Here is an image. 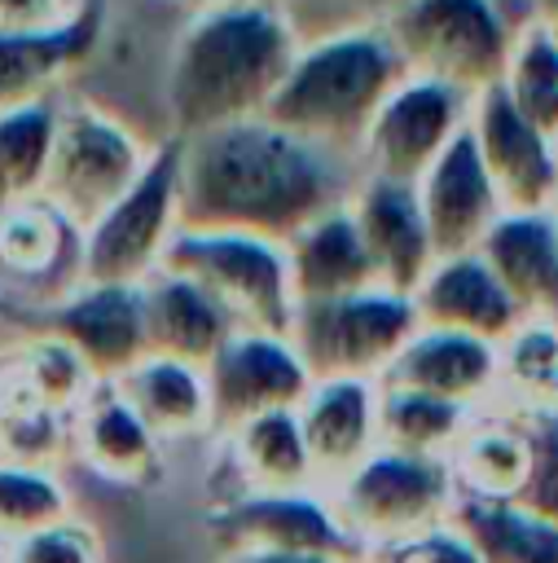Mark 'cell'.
Here are the masks:
<instances>
[{
	"instance_id": "obj_7",
	"label": "cell",
	"mask_w": 558,
	"mask_h": 563,
	"mask_svg": "<svg viewBox=\"0 0 558 563\" xmlns=\"http://www.w3.org/2000/svg\"><path fill=\"white\" fill-rule=\"evenodd\" d=\"M180 233V136L154 145L141 180L79 233V282L145 286Z\"/></svg>"
},
{
	"instance_id": "obj_25",
	"label": "cell",
	"mask_w": 558,
	"mask_h": 563,
	"mask_svg": "<svg viewBox=\"0 0 558 563\" xmlns=\"http://www.w3.org/2000/svg\"><path fill=\"white\" fill-rule=\"evenodd\" d=\"M163 440L145 427V418L119 396L114 383H101L70 418V453L101 479L141 484L158 462Z\"/></svg>"
},
{
	"instance_id": "obj_13",
	"label": "cell",
	"mask_w": 558,
	"mask_h": 563,
	"mask_svg": "<svg viewBox=\"0 0 558 563\" xmlns=\"http://www.w3.org/2000/svg\"><path fill=\"white\" fill-rule=\"evenodd\" d=\"M211 405H215V435L233 422H246L255 413L299 409V400L312 387V374L290 343V334H259L237 330L215 361L207 365Z\"/></svg>"
},
{
	"instance_id": "obj_32",
	"label": "cell",
	"mask_w": 558,
	"mask_h": 563,
	"mask_svg": "<svg viewBox=\"0 0 558 563\" xmlns=\"http://www.w3.org/2000/svg\"><path fill=\"white\" fill-rule=\"evenodd\" d=\"M57 106L62 97L0 110V198L4 202L40 198L53 141H57Z\"/></svg>"
},
{
	"instance_id": "obj_9",
	"label": "cell",
	"mask_w": 558,
	"mask_h": 563,
	"mask_svg": "<svg viewBox=\"0 0 558 563\" xmlns=\"http://www.w3.org/2000/svg\"><path fill=\"white\" fill-rule=\"evenodd\" d=\"M417 334L413 295L369 286L343 299L303 303L290 321V343L299 347L312 383L316 378H382L400 347Z\"/></svg>"
},
{
	"instance_id": "obj_8",
	"label": "cell",
	"mask_w": 558,
	"mask_h": 563,
	"mask_svg": "<svg viewBox=\"0 0 558 563\" xmlns=\"http://www.w3.org/2000/svg\"><path fill=\"white\" fill-rule=\"evenodd\" d=\"M167 273L189 277L202 286L237 330L259 334H290L294 321V290L286 246L250 233H176L167 255Z\"/></svg>"
},
{
	"instance_id": "obj_14",
	"label": "cell",
	"mask_w": 558,
	"mask_h": 563,
	"mask_svg": "<svg viewBox=\"0 0 558 563\" xmlns=\"http://www.w3.org/2000/svg\"><path fill=\"white\" fill-rule=\"evenodd\" d=\"M48 334L66 339L97 383H119L141 356H149L145 339V299L141 286H92L79 282L62 299L44 303Z\"/></svg>"
},
{
	"instance_id": "obj_15",
	"label": "cell",
	"mask_w": 558,
	"mask_h": 563,
	"mask_svg": "<svg viewBox=\"0 0 558 563\" xmlns=\"http://www.w3.org/2000/svg\"><path fill=\"white\" fill-rule=\"evenodd\" d=\"M413 189L422 202V220H426L435 260L479 251L488 229L505 216V207L492 189V176L475 150L470 128H461L453 136V145L422 172V180Z\"/></svg>"
},
{
	"instance_id": "obj_34",
	"label": "cell",
	"mask_w": 558,
	"mask_h": 563,
	"mask_svg": "<svg viewBox=\"0 0 558 563\" xmlns=\"http://www.w3.org/2000/svg\"><path fill=\"white\" fill-rule=\"evenodd\" d=\"M75 519V493L57 466L0 457V545Z\"/></svg>"
},
{
	"instance_id": "obj_10",
	"label": "cell",
	"mask_w": 558,
	"mask_h": 563,
	"mask_svg": "<svg viewBox=\"0 0 558 563\" xmlns=\"http://www.w3.org/2000/svg\"><path fill=\"white\" fill-rule=\"evenodd\" d=\"M470 101L466 92L439 84V79H422V75H404L387 101L378 106L365 141H360V176H382V180H404L417 185L422 172L453 145V136L466 128L470 119Z\"/></svg>"
},
{
	"instance_id": "obj_24",
	"label": "cell",
	"mask_w": 558,
	"mask_h": 563,
	"mask_svg": "<svg viewBox=\"0 0 558 563\" xmlns=\"http://www.w3.org/2000/svg\"><path fill=\"white\" fill-rule=\"evenodd\" d=\"M141 299H145V339H149V352L158 356H176L207 369L215 352L237 334L228 312L180 273L158 268L141 286Z\"/></svg>"
},
{
	"instance_id": "obj_20",
	"label": "cell",
	"mask_w": 558,
	"mask_h": 563,
	"mask_svg": "<svg viewBox=\"0 0 558 563\" xmlns=\"http://www.w3.org/2000/svg\"><path fill=\"white\" fill-rule=\"evenodd\" d=\"M378 383L426 391V396H439V400H453L479 413L496 400V343L457 334V330L417 325V334L400 347V356Z\"/></svg>"
},
{
	"instance_id": "obj_38",
	"label": "cell",
	"mask_w": 558,
	"mask_h": 563,
	"mask_svg": "<svg viewBox=\"0 0 558 563\" xmlns=\"http://www.w3.org/2000/svg\"><path fill=\"white\" fill-rule=\"evenodd\" d=\"M83 0H0V35L13 31H53L79 13Z\"/></svg>"
},
{
	"instance_id": "obj_33",
	"label": "cell",
	"mask_w": 558,
	"mask_h": 563,
	"mask_svg": "<svg viewBox=\"0 0 558 563\" xmlns=\"http://www.w3.org/2000/svg\"><path fill=\"white\" fill-rule=\"evenodd\" d=\"M501 92L536 132H545L549 141L558 136V40L540 26L536 13L514 35Z\"/></svg>"
},
{
	"instance_id": "obj_1",
	"label": "cell",
	"mask_w": 558,
	"mask_h": 563,
	"mask_svg": "<svg viewBox=\"0 0 558 563\" xmlns=\"http://www.w3.org/2000/svg\"><path fill=\"white\" fill-rule=\"evenodd\" d=\"M360 167L277 123L246 119L180 141V229L290 242L321 211L347 202Z\"/></svg>"
},
{
	"instance_id": "obj_44",
	"label": "cell",
	"mask_w": 558,
	"mask_h": 563,
	"mask_svg": "<svg viewBox=\"0 0 558 563\" xmlns=\"http://www.w3.org/2000/svg\"><path fill=\"white\" fill-rule=\"evenodd\" d=\"M163 4H180V9H189V13H193V9H202L207 0H163Z\"/></svg>"
},
{
	"instance_id": "obj_6",
	"label": "cell",
	"mask_w": 558,
	"mask_h": 563,
	"mask_svg": "<svg viewBox=\"0 0 558 563\" xmlns=\"http://www.w3.org/2000/svg\"><path fill=\"white\" fill-rule=\"evenodd\" d=\"M343 532L365 559H382L395 545L448 523L457 484L444 457H417L400 449H373L351 475L325 488Z\"/></svg>"
},
{
	"instance_id": "obj_28",
	"label": "cell",
	"mask_w": 558,
	"mask_h": 563,
	"mask_svg": "<svg viewBox=\"0 0 558 563\" xmlns=\"http://www.w3.org/2000/svg\"><path fill=\"white\" fill-rule=\"evenodd\" d=\"M448 471L461 497L514 501L527 479V427L518 413L479 409L448 453Z\"/></svg>"
},
{
	"instance_id": "obj_23",
	"label": "cell",
	"mask_w": 558,
	"mask_h": 563,
	"mask_svg": "<svg viewBox=\"0 0 558 563\" xmlns=\"http://www.w3.org/2000/svg\"><path fill=\"white\" fill-rule=\"evenodd\" d=\"M119 396L145 418V427L167 440H202L215 435V405L211 383L202 365L176 361V356H141L119 383Z\"/></svg>"
},
{
	"instance_id": "obj_16",
	"label": "cell",
	"mask_w": 558,
	"mask_h": 563,
	"mask_svg": "<svg viewBox=\"0 0 558 563\" xmlns=\"http://www.w3.org/2000/svg\"><path fill=\"white\" fill-rule=\"evenodd\" d=\"M347 211L360 229V242L378 273V286H387L395 295H413L435 264V246H431V233L422 220L417 189L404 180L360 176L347 194Z\"/></svg>"
},
{
	"instance_id": "obj_31",
	"label": "cell",
	"mask_w": 558,
	"mask_h": 563,
	"mask_svg": "<svg viewBox=\"0 0 558 563\" xmlns=\"http://www.w3.org/2000/svg\"><path fill=\"white\" fill-rule=\"evenodd\" d=\"M4 369H9L40 405H48V409L62 413V418H75V409L101 387V383L92 378V369L79 361V352H75L66 339L48 334V330L22 334V343L13 347V356L4 361Z\"/></svg>"
},
{
	"instance_id": "obj_26",
	"label": "cell",
	"mask_w": 558,
	"mask_h": 563,
	"mask_svg": "<svg viewBox=\"0 0 558 563\" xmlns=\"http://www.w3.org/2000/svg\"><path fill=\"white\" fill-rule=\"evenodd\" d=\"M0 273L22 286L53 282V299L79 286V233L44 202H9L0 211Z\"/></svg>"
},
{
	"instance_id": "obj_45",
	"label": "cell",
	"mask_w": 558,
	"mask_h": 563,
	"mask_svg": "<svg viewBox=\"0 0 558 563\" xmlns=\"http://www.w3.org/2000/svg\"><path fill=\"white\" fill-rule=\"evenodd\" d=\"M554 163H558V136H554Z\"/></svg>"
},
{
	"instance_id": "obj_5",
	"label": "cell",
	"mask_w": 558,
	"mask_h": 563,
	"mask_svg": "<svg viewBox=\"0 0 558 563\" xmlns=\"http://www.w3.org/2000/svg\"><path fill=\"white\" fill-rule=\"evenodd\" d=\"M154 145L158 141L141 136L114 110H105L79 92H62L57 141H53V158H48L40 198L75 233H83L101 211H110L141 180V172L154 158Z\"/></svg>"
},
{
	"instance_id": "obj_21",
	"label": "cell",
	"mask_w": 558,
	"mask_h": 563,
	"mask_svg": "<svg viewBox=\"0 0 558 563\" xmlns=\"http://www.w3.org/2000/svg\"><path fill=\"white\" fill-rule=\"evenodd\" d=\"M479 255L523 317L558 321V211H505Z\"/></svg>"
},
{
	"instance_id": "obj_29",
	"label": "cell",
	"mask_w": 558,
	"mask_h": 563,
	"mask_svg": "<svg viewBox=\"0 0 558 563\" xmlns=\"http://www.w3.org/2000/svg\"><path fill=\"white\" fill-rule=\"evenodd\" d=\"M448 523L470 541L479 563H558V523L514 501H483L457 493Z\"/></svg>"
},
{
	"instance_id": "obj_3",
	"label": "cell",
	"mask_w": 558,
	"mask_h": 563,
	"mask_svg": "<svg viewBox=\"0 0 558 563\" xmlns=\"http://www.w3.org/2000/svg\"><path fill=\"white\" fill-rule=\"evenodd\" d=\"M404 75L409 70L382 26H325L299 44L264 119L308 145L356 163L378 106Z\"/></svg>"
},
{
	"instance_id": "obj_35",
	"label": "cell",
	"mask_w": 558,
	"mask_h": 563,
	"mask_svg": "<svg viewBox=\"0 0 558 563\" xmlns=\"http://www.w3.org/2000/svg\"><path fill=\"white\" fill-rule=\"evenodd\" d=\"M527 427V479L514 506L558 523V409L518 413Z\"/></svg>"
},
{
	"instance_id": "obj_47",
	"label": "cell",
	"mask_w": 558,
	"mask_h": 563,
	"mask_svg": "<svg viewBox=\"0 0 558 563\" xmlns=\"http://www.w3.org/2000/svg\"><path fill=\"white\" fill-rule=\"evenodd\" d=\"M0 563H4V545H0Z\"/></svg>"
},
{
	"instance_id": "obj_39",
	"label": "cell",
	"mask_w": 558,
	"mask_h": 563,
	"mask_svg": "<svg viewBox=\"0 0 558 563\" xmlns=\"http://www.w3.org/2000/svg\"><path fill=\"white\" fill-rule=\"evenodd\" d=\"M409 0H338V18L347 22H365V26H382L395 9H404Z\"/></svg>"
},
{
	"instance_id": "obj_12",
	"label": "cell",
	"mask_w": 558,
	"mask_h": 563,
	"mask_svg": "<svg viewBox=\"0 0 558 563\" xmlns=\"http://www.w3.org/2000/svg\"><path fill=\"white\" fill-rule=\"evenodd\" d=\"M475 150L492 176V189L505 211H558V163L554 141L536 132L501 92V84L483 88L470 101L466 119Z\"/></svg>"
},
{
	"instance_id": "obj_40",
	"label": "cell",
	"mask_w": 558,
	"mask_h": 563,
	"mask_svg": "<svg viewBox=\"0 0 558 563\" xmlns=\"http://www.w3.org/2000/svg\"><path fill=\"white\" fill-rule=\"evenodd\" d=\"M220 563H338L325 554H277V550H242V554H220Z\"/></svg>"
},
{
	"instance_id": "obj_22",
	"label": "cell",
	"mask_w": 558,
	"mask_h": 563,
	"mask_svg": "<svg viewBox=\"0 0 558 563\" xmlns=\"http://www.w3.org/2000/svg\"><path fill=\"white\" fill-rule=\"evenodd\" d=\"M281 246H286V264H290L294 308L343 299V295L378 286V273L369 264V251L360 242V229H356L347 202L321 211L312 224H303Z\"/></svg>"
},
{
	"instance_id": "obj_4",
	"label": "cell",
	"mask_w": 558,
	"mask_h": 563,
	"mask_svg": "<svg viewBox=\"0 0 558 563\" xmlns=\"http://www.w3.org/2000/svg\"><path fill=\"white\" fill-rule=\"evenodd\" d=\"M532 0H409L382 31L409 75L439 79L466 97L501 84Z\"/></svg>"
},
{
	"instance_id": "obj_30",
	"label": "cell",
	"mask_w": 558,
	"mask_h": 563,
	"mask_svg": "<svg viewBox=\"0 0 558 563\" xmlns=\"http://www.w3.org/2000/svg\"><path fill=\"white\" fill-rule=\"evenodd\" d=\"M470 418H475V409H466V405L378 383V444L382 449L448 462V453L461 440V431L470 427Z\"/></svg>"
},
{
	"instance_id": "obj_18",
	"label": "cell",
	"mask_w": 558,
	"mask_h": 563,
	"mask_svg": "<svg viewBox=\"0 0 558 563\" xmlns=\"http://www.w3.org/2000/svg\"><path fill=\"white\" fill-rule=\"evenodd\" d=\"M299 431L316 488L338 484L378 449V383L373 378H316L299 400Z\"/></svg>"
},
{
	"instance_id": "obj_41",
	"label": "cell",
	"mask_w": 558,
	"mask_h": 563,
	"mask_svg": "<svg viewBox=\"0 0 558 563\" xmlns=\"http://www.w3.org/2000/svg\"><path fill=\"white\" fill-rule=\"evenodd\" d=\"M532 13L540 18V26L558 40V0H532Z\"/></svg>"
},
{
	"instance_id": "obj_11",
	"label": "cell",
	"mask_w": 558,
	"mask_h": 563,
	"mask_svg": "<svg viewBox=\"0 0 558 563\" xmlns=\"http://www.w3.org/2000/svg\"><path fill=\"white\" fill-rule=\"evenodd\" d=\"M220 554L277 550V554H325L338 563H365L356 541L343 532L325 488L299 493H237L207 519Z\"/></svg>"
},
{
	"instance_id": "obj_48",
	"label": "cell",
	"mask_w": 558,
	"mask_h": 563,
	"mask_svg": "<svg viewBox=\"0 0 558 563\" xmlns=\"http://www.w3.org/2000/svg\"><path fill=\"white\" fill-rule=\"evenodd\" d=\"M365 563H378V559H365Z\"/></svg>"
},
{
	"instance_id": "obj_42",
	"label": "cell",
	"mask_w": 558,
	"mask_h": 563,
	"mask_svg": "<svg viewBox=\"0 0 558 563\" xmlns=\"http://www.w3.org/2000/svg\"><path fill=\"white\" fill-rule=\"evenodd\" d=\"M224 4H268V9H294V0H224Z\"/></svg>"
},
{
	"instance_id": "obj_2",
	"label": "cell",
	"mask_w": 558,
	"mask_h": 563,
	"mask_svg": "<svg viewBox=\"0 0 558 563\" xmlns=\"http://www.w3.org/2000/svg\"><path fill=\"white\" fill-rule=\"evenodd\" d=\"M303 35L290 9L207 0L185 13L163 62L167 136H202L259 119L281 88Z\"/></svg>"
},
{
	"instance_id": "obj_37",
	"label": "cell",
	"mask_w": 558,
	"mask_h": 563,
	"mask_svg": "<svg viewBox=\"0 0 558 563\" xmlns=\"http://www.w3.org/2000/svg\"><path fill=\"white\" fill-rule=\"evenodd\" d=\"M378 563H479V554L470 550V541L453 523H439V528H431V532L395 545Z\"/></svg>"
},
{
	"instance_id": "obj_43",
	"label": "cell",
	"mask_w": 558,
	"mask_h": 563,
	"mask_svg": "<svg viewBox=\"0 0 558 563\" xmlns=\"http://www.w3.org/2000/svg\"><path fill=\"white\" fill-rule=\"evenodd\" d=\"M299 4H330V9L338 13V0H294V9H299ZM294 9H290V13H294ZM338 26H343V18H338Z\"/></svg>"
},
{
	"instance_id": "obj_19",
	"label": "cell",
	"mask_w": 558,
	"mask_h": 563,
	"mask_svg": "<svg viewBox=\"0 0 558 563\" xmlns=\"http://www.w3.org/2000/svg\"><path fill=\"white\" fill-rule=\"evenodd\" d=\"M413 308L426 330H457L488 343H501L518 321H527L479 251L435 260L413 290Z\"/></svg>"
},
{
	"instance_id": "obj_17",
	"label": "cell",
	"mask_w": 558,
	"mask_h": 563,
	"mask_svg": "<svg viewBox=\"0 0 558 563\" xmlns=\"http://www.w3.org/2000/svg\"><path fill=\"white\" fill-rule=\"evenodd\" d=\"M105 35V4L83 0L66 26L0 35V110L70 92V79L92 62Z\"/></svg>"
},
{
	"instance_id": "obj_46",
	"label": "cell",
	"mask_w": 558,
	"mask_h": 563,
	"mask_svg": "<svg viewBox=\"0 0 558 563\" xmlns=\"http://www.w3.org/2000/svg\"><path fill=\"white\" fill-rule=\"evenodd\" d=\"M4 207H9V202H4V198H0V211H4Z\"/></svg>"
},
{
	"instance_id": "obj_27",
	"label": "cell",
	"mask_w": 558,
	"mask_h": 563,
	"mask_svg": "<svg viewBox=\"0 0 558 563\" xmlns=\"http://www.w3.org/2000/svg\"><path fill=\"white\" fill-rule=\"evenodd\" d=\"M242 479V493H299L316 488L299 413L277 409V413H255L246 422H233L228 431L215 435Z\"/></svg>"
},
{
	"instance_id": "obj_36",
	"label": "cell",
	"mask_w": 558,
	"mask_h": 563,
	"mask_svg": "<svg viewBox=\"0 0 558 563\" xmlns=\"http://www.w3.org/2000/svg\"><path fill=\"white\" fill-rule=\"evenodd\" d=\"M4 563H101V545L88 523L66 519L53 528H40L13 545H4Z\"/></svg>"
}]
</instances>
